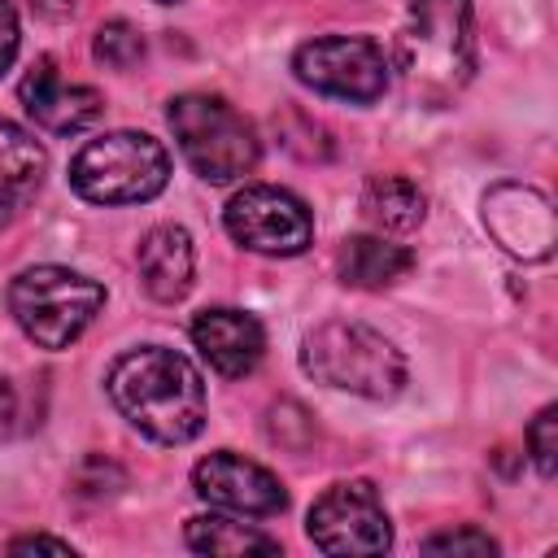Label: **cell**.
<instances>
[{"label": "cell", "mask_w": 558, "mask_h": 558, "mask_svg": "<svg viewBox=\"0 0 558 558\" xmlns=\"http://www.w3.org/2000/svg\"><path fill=\"white\" fill-rule=\"evenodd\" d=\"M109 401L157 445H183L205 427L201 371L161 344L131 349L109 366Z\"/></svg>", "instance_id": "cell-1"}, {"label": "cell", "mask_w": 558, "mask_h": 558, "mask_svg": "<svg viewBox=\"0 0 558 558\" xmlns=\"http://www.w3.org/2000/svg\"><path fill=\"white\" fill-rule=\"evenodd\" d=\"M397 70L423 105H449L475 74L471 0H410L397 31Z\"/></svg>", "instance_id": "cell-2"}, {"label": "cell", "mask_w": 558, "mask_h": 558, "mask_svg": "<svg viewBox=\"0 0 558 558\" xmlns=\"http://www.w3.org/2000/svg\"><path fill=\"white\" fill-rule=\"evenodd\" d=\"M301 366L305 375H314L327 388H344L371 401L397 397L405 384V357L401 349L379 336L366 323H349V318H331L318 323L305 344H301Z\"/></svg>", "instance_id": "cell-3"}, {"label": "cell", "mask_w": 558, "mask_h": 558, "mask_svg": "<svg viewBox=\"0 0 558 558\" xmlns=\"http://www.w3.org/2000/svg\"><path fill=\"white\" fill-rule=\"evenodd\" d=\"M166 122L187 166L209 183H235L257 166V153H262L257 131L222 96H209V92L174 96L166 109Z\"/></svg>", "instance_id": "cell-4"}, {"label": "cell", "mask_w": 558, "mask_h": 558, "mask_svg": "<svg viewBox=\"0 0 558 558\" xmlns=\"http://www.w3.org/2000/svg\"><path fill=\"white\" fill-rule=\"evenodd\" d=\"M170 179V153L144 131H113L87 140L70 161V187L92 205L153 201Z\"/></svg>", "instance_id": "cell-5"}, {"label": "cell", "mask_w": 558, "mask_h": 558, "mask_svg": "<svg viewBox=\"0 0 558 558\" xmlns=\"http://www.w3.org/2000/svg\"><path fill=\"white\" fill-rule=\"evenodd\" d=\"M105 305V288L65 266H31L9 283V310L39 349H70Z\"/></svg>", "instance_id": "cell-6"}, {"label": "cell", "mask_w": 558, "mask_h": 558, "mask_svg": "<svg viewBox=\"0 0 558 558\" xmlns=\"http://www.w3.org/2000/svg\"><path fill=\"white\" fill-rule=\"evenodd\" d=\"M292 74L323 96L371 105L388 87V57L366 35H323L296 48Z\"/></svg>", "instance_id": "cell-7"}, {"label": "cell", "mask_w": 558, "mask_h": 558, "mask_svg": "<svg viewBox=\"0 0 558 558\" xmlns=\"http://www.w3.org/2000/svg\"><path fill=\"white\" fill-rule=\"evenodd\" d=\"M222 227L240 248L266 253V257H296L314 240V218L305 201L270 183L235 192L222 209Z\"/></svg>", "instance_id": "cell-8"}, {"label": "cell", "mask_w": 558, "mask_h": 558, "mask_svg": "<svg viewBox=\"0 0 558 558\" xmlns=\"http://www.w3.org/2000/svg\"><path fill=\"white\" fill-rule=\"evenodd\" d=\"M305 532H310V541H314L323 554H340V558L384 554V549L392 545V527H388L384 501H379L375 484H366V480L331 484V488L310 506Z\"/></svg>", "instance_id": "cell-9"}, {"label": "cell", "mask_w": 558, "mask_h": 558, "mask_svg": "<svg viewBox=\"0 0 558 558\" xmlns=\"http://www.w3.org/2000/svg\"><path fill=\"white\" fill-rule=\"evenodd\" d=\"M484 227L510 257H523V262H545L558 240L549 196L510 179L484 192Z\"/></svg>", "instance_id": "cell-10"}, {"label": "cell", "mask_w": 558, "mask_h": 558, "mask_svg": "<svg viewBox=\"0 0 558 558\" xmlns=\"http://www.w3.org/2000/svg\"><path fill=\"white\" fill-rule=\"evenodd\" d=\"M192 488L209 506L235 510V514H253V519L279 514L288 506L283 484L266 466H257V462H248V458H240L231 449H218V453L201 458L196 471H192Z\"/></svg>", "instance_id": "cell-11"}, {"label": "cell", "mask_w": 558, "mask_h": 558, "mask_svg": "<svg viewBox=\"0 0 558 558\" xmlns=\"http://www.w3.org/2000/svg\"><path fill=\"white\" fill-rule=\"evenodd\" d=\"M17 96H22L26 113H31L44 131H52V135L87 131V126L105 113L100 92H96V87H87V83H65L52 57H39V61L26 70V78H22Z\"/></svg>", "instance_id": "cell-12"}, {"label": "cell", "mask_w": 558, "mask_h": 558, "mask_svg": "<svg viewBox=\"0 0 558 558\" xmlns=\"http://www.w3.org/2000/svg\"><path fill=\"white\" fill-rule=\"evenodd\" d=\"M192 344L201 349V357L222 379H240L262 362L266 331L253 314L231 310V305H214V310H201L192 318Z\"/></svg>", "instance_id": "cell-13"}, {"label": "cell", "mask_w": 558, "mask_h": 558, "mask_svg": "<svg viewBox=\"0 0 558 558\" xmlns=\"http://www.w3.org/2000/svg\"><path fill=\"white\" fill-rule=\"evenodd\" d=\"M140 279H144V292L161 305H174L187 296L192 288V270H196V253H192V235L174 222H161L153 227L144 240H140Z\"/></svg>", "instance_id": "cell-14"}, {"label": "cell", "mask_w": 558, "mask_h": 558, "mask_svg": "<svg viewBox=\"0 0 558 558\" xmlns=\"http://www.w3.org/2000/svg\"><path fill=\"white\" fill-rule=\"evenodd\" d=\"M44 170H48L44 144H39L26 126L0 118V227H4L17 209L31 205V196H35L39 183H44Z\"/></svg>", "instance_id": "cell-15"}, {"label": "cell", "mask_w": 558, "mask_h": 558, "mask_svg": "<svg viewBox=\"0 0 558 558\" xmlns=\"http://www.w3.org/2000/svg\"><path fill=\"white\" fill-rule=\"evenodd\" d=\"M410 266H414V253L384 235H349L336 253V275L349 288H388Z\"/></svg>", "instance_id": "cell-16"}, {"label": "cell", "mask_w": 558, "mask_h": 558, "mask_svg": "<svg viewBox=\"0 0 558 558\" xmlns=\"http://www.w3.org/2000/svg\"><path fill=\"white\" fill-rule=\"evenodd\" d=\"M427 214V201L418 192V183L401 179V174H379L362 187V218L375 227V231H388V235H405L423 222Z\"/></svg>", "instance_id": "cell-17"}, {"label": "cell", "mask_w": 558, "mask_h": 558, "mask_svg": "<svg viewBox=\"0 0 558 558\" xmlns=\"http://www.w3.org/2000/svg\"><path fill=\"white\" fill-rule=\"evenodd\" d=\"M187 545L196 554H222V558H244V554H279V541L266 536L253 523L227 519V514H196L187 519Z\"/></svg>", "instance_id": "cell-18"}, {"label": "cell", "mask_w": 558, "mask_h": 558, "mask_svg": "<svg viewBox=\"0 0 558 558\" xmlns=\"http://www.w3.org/2000/svg\"><path fill=\"white\" fill-rule=\"evenodd\" d=\"M96 61H105V65H113V70H131V65H140L144 61V35L131 26V22H105L100 31H96Z\"/></svg>", "instance_id": "cell-19"}, {"label": "cell", "mask_w": 558, "mask_h": 558, "mask_svg": "<svg viewBox=\"0 0 558 558\" xmlns=\"http://www.w3.org/2000/svg\"><path fill=\"white\" fill-rule=\"evenodd\" d=\"M266 436H270L275 445H283V449H305V445L314 440V418L305 414V405L279 401V405H270V414H266Z\"/></svg>", "instance_id": "cell-20"}, {"label": "cell", "mask_w": 558, "mask_h": 558, "mask_svg": "<svg viewBox=\"0 0 558 558\" xmlns=\"http://www.w3.org/2000/svg\"><path fill=\"white\" fill-rule=\"evenodd\" d=\"M527 453H532L541 475H554V466H558V410L554 405H545L527 423Z\"/></svg>", "instance_id": "cell-21"}, {"label": "cell", "mask_w": 558, "mask_h": 558, "mask_svg": "<svg viewBox=\"0 0 558 558\" xmlns=\"http://www.w3.org/2000/svg\"><path fill=\"white\" fill-rule=\"evenodd\" d=\"M122 466L118 462H109V458H83V466L74 471V493L78 497H109L113 488H122Z\"/></svg>", "instance_id": "cell-22"}, {"label": "cell", "mask_w": 558, "mask_h": 558, "mask_svg": "<svg viewBox=\"0 0 558 558\" xmlns=\"http://www.w3.org/2000/svg\"><path fill=\"white\" fill-rule=\"evenodd\" d=\"M427 554H497V541L480 527H458V532H440V536H427L423 545Z\"/></svg>", "instance_id": "cell-23"}, {"label": "cell", "mask_w": 558, "mask_h": 558, "mask_svg": "<svg viewBox=\"0 0 558 558\" xmlns=\"http://www.w3.org/2000/svg\"><path fill=\"white\" fill-rule=\"evenodd\" d=\"M17 39H22V31H17V13H13L9 0H0V74L13 65V57H17Z\"/></svg>", "instance_id": "cell-24"}, {"label": "cell", "mask_w": 558, "mask_h": 558, "mask_svg": "<svg viewBox=\"0 0 558 558\" xmlns=\"http://www.w3.org/2000/svg\"><path fill=\"white\" fill-rule=\"evenodd\" d=\"M9 549H13V554H35V549H44V554H61V558L74 554L65 541H52V536H17Z\"/></svg>", "instance_id": "cell-25"}, {"label": "cell", "mask_w": 558, "mask_h": 558, "mask_svg": "<svg viewBox=\"0 0 558 558\" xmlns=\"http://www.w3.org/2000/svg\"><path fill=\"white\" fill-rule=\"evenodd\" d=\"M31 9L44 13V17H70L74 13V0H31Z\"/></svg>", "instance_id": "cell-26"}, {"label": "cell", "mask_w": 558, "mask_h": 558, "mask_svg": "<svg viewBox=\"0 0 558 558\" xmlns=\"http://www.w3.org/2000/svg\"><path fill=\"white\" fill-rule=\"evenodd\" d=\"M9 418H13V392L9 384H0V432H9Z\"/></svg>", "instance_id": "cell-27"}, {"label": "cell", "mask_w": 558, "mask_h": 558, "mask_svg": "<svg viewBox=\"0 0 558 558\" xmlns=\"http://www.w3.org/2000/svg\"><path fill=\"white\" fill-rule=\"evenodd\" d=\"M157 4H174V0H157Z\"/></svg>", "instance_id": "cell-28"}]
</instances>
